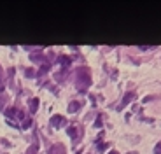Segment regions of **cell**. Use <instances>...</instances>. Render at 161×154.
Listing matches in <instances>:
<instances>
[{
    "label": "cell",
    "mask_w": 161,
    "mask_h": 154,
    "mask_svg": "<svg viewBox=\"0 0 161 154\" xmlns=\"http://www.w3.org/2000/svg\"><path fill=\"white\" fill-rule=\"evenodd\" d=\"M156 46H138V49L140 51H149V49H154Z\"/></svg>",
    "instance_id": "20"
},
{
    "label": "cell",
    "mask_w": 161,
    "mask_h": 154,
    "mask_svg": "<svg viewBox=\"0 0 161 154\" xmlns=\"http://www.w3.org/2000/svg\"><path fill=\"white\" fill-rule=\"evenodd\" d=\"M67 133H69V137L72 138L74 144H79L80 138L84 137V128L80 124H77V123H74V124L69 126V130H67Z\"/></svg>",
    "instance_id": "2"
},
{
    "label": "cell",
    "mask_w": 161,
    "mask_h": 154,
    "mask_svg": "<svg viewBox=\"0 0 161 154\" xmlns=\"http://www.w3.org/2000/svg\"><path fill=\"white\" fill-rule=\"evenodd\" d=\"M30 60L35 61V63H40V65L49 63V60L44 56V53H42V47H39V46H37L35 51H32V53H30Z\"/></svg>",
    "instance_id": "3"
},
{
    "label": "cell",
    "mask_w": 161,
    "mask_h": 154,
    "mask_svg": "<svg viewBox=\"0 0 161 154\" xmlns=\"http://www.w3.org/2000/svg\"><path fill=\"white\" fill-rule=\"evenodd\" d=\"M0 144H2L4 147H11V144H9V140H5V138H2V140H0Z\"/></svg>",
    "instance_id": "22"
},
{
    "label": "cell",
    "mask_w": 161,
    "mask_h": 154,
    "mask_svg": "<svg viewBox=\"0 0 161 154\" xmlns=\"http://www.w3.org/2000/svg\"><path fill=\"white\" fill-rule=\"evenodd\" d=\"M154 154H161V142L158 144L156 147H154Z\"/></svg>",
    "instance_id": "21"
},
{
    "label": "cell",
    "mask_w": 161,
    "mask_h": 154,
    "mask_svg": "<svg viewBox=\"0 0 161 154\" xmlns=\"http://www.w3.org/2000/svg\"><path fill=\"white\" fill-rule=\"evenodd\" d=\"M107 146H109V144H103V142H97V151H98V152H103V151L107 149Z\"/></svg>",
    "instance_id": "17"
},
{
    "label": "cell",
    "mask_w": 161,
    "mask_h": 154,
    "mask_svg": "<svg viewBox=\"0 0 161 154\" xmlns=\"http://www.w3.org/2000/svg\"><path fill=\"white\" fill-rule=\"evenodd\" d=\"M14 74H16V70H14V67H11L7 70V77L11 79V86H14Z\"/></svg>",
    "instance_id": "15"
},
{
    "label": "cell",
    "mask_w": 161,
    "mask_h": 154,
    "mask_svg": "<svg viewBox=\"0 0 161 154\" xmlns=\"http://www.w3.org/2000/svg\"><path fill=\"white\" fill-rule=\"evenodd\" d=\"M25 75L28 77V79H33V77H35V70H33V69H26V70H25Z\"/></svg>",
    "instance_id": "18"
},
{
    "label": "cell",
    "mask_w": 161,
    "mask_h": 154,
    "mask_svg": "<svg viewBox=\"0 0 161 154\" xmlns=\"http://www.w3.org/2000/svg\"><path fill=\"white\" fill-rule=\"evenodd\" d=\"M67 124V119L63 118V116H60V114H56V116H53L51 118V126L53 128H61V126H65Z\"/></svg>",
    "instance_id": "4"
},
{
    "label": "cell",
    "mask_w": 161,
    "mask_h": 154,
    "mask_svg": "<svg viewBox=\"0 0 161 154\" xmlns=\"http://www.w3.org/2000/svg\"><path fill=\"white\" fill-rule=\"evenodd\" d=\"M47 154H67V149H65L63 144H54V146L49 147Z\"/></svg>",
    "instance_id": "7"
},
{
    "label": "cell",
    "mask_w": 161,
    "mask_h": 154,
    "mask_svg": "<svg viewBox=\"0 0 161 154\" xmlns=\"http://www.w3.org/2000/svg\"><path fill=\"white\" fill-rule=\"evenodd\" d=\"M56 63H58V65H61V69H63V70H69L70 65H72V58H70V56H63V54H61V56H58Z\"/></svg>",
    "instance_id": "6"
},
{
    "label": "cell",
    "mask_w": 161,
    "mask_h": 154,
    "mask_svg": "<svg viewBox=\"0 0 161 154\" xmlns=\"http://www.w3.org/2000/svg\"><path fill=\"white\" fill-rule=\"evenodd\" d=\"M37 151H39V146H37V142H35L33 146H30V147H28L26 154H37Z\"/></svg>",
    "instance_id": "16"
},
{
    "label": "cell",
    "mask_w": 161,
    "mask_h": 154,
    "mask_svg": "<svg viewBox=\"0 0 161 154\" xmlns=\"http://www.w3.org/2000/svg\"><path fill=\"white\" fill-rule=\"evenodd\" d=\"M30 126H32V118H28V116H26V118L23 119V124H21V128H23V130H28Z\"/></svg>",
    "instance_id": "14"
},
{
    "label": "cell",
    "mask_w": 161,
    "mask_h": 154,
    "mask_svg": "<svg viewBox=\"0 0 161 154\" xmlns=\"http://www.w3.org/2000/svg\"><path fill=\"white\" fill-rule=\"evenodd\" d=\"M67 72H69V70H63V69H61L60 72H56L54 74V81L56 82H65L67 81Z\"/></svg>",
    "instance_id": "10"
},
{
    "label": "cell",
    "mask_w": 161,
    "mask_h": 154,
    "mask_svg": "<svg viewBox=\"0 0 161 154\" xmlns=\"http://www.w3.org/2000/svg\"><path fill=\"white\" fill-rule=\"evenodd\" d=\"M18 110H19V109H18V107H14V105H12V107H9V109H5V110H4V112H5V116H7V121H12V118L16 119V116H18Z\"/></svg>",
    "instance_id": "8"
},
{
    "label": "cell",
    "mask_w": 161,
    "mask_h": 154,
    "mask_svg": "<svg viewBox=\"0 0 161 154\" xmlns=\"http://www.w3.org/2000/svg\"><path fill=\"white\" fill-rule=\"evenodd\" d=\"M74 84L79 93H86V89L91 86V72L88 67H79L74 72Z\"/></svg>",
    "instance_id": "1"
},
{
    "label": "cell",
    "mask_w": 161,
    "mask_h": 154,
    "mask_svg": "<svg viewBox=\"0 0 161 154\" xmlns=\"http://www.w3.org/2000/svg\"><path fill=\"white\" fill-rule=\"evenodd\" d=\"M133 98H135V91H128V93H126L125 96H123V100H121V103L117 105V110H123V109H125V107L130 103V102L133 100Z\"/></svg>",
    "instance_id": "5"
},
{
    "label": "cell",
    "mask_w": 161,
    "mask_h": 154,
    "mask_svg": "<svg viewBox=\"0 0 161 154\" xmlns=\"http://www.w3.org/2000/svg\"><path fill=\"white\" fill-rule=\"evenodd\" d=\"M28 109H30V114H35L37 112V109H39V98H30Z\"/></svg>",
    "instance_id": "11"
},
{
    "label": "cell",
    "mask_w": 161,
    "mask_h": 154,
    "mask_svg": "<svg viewBox=\"0 0 161 154\" xmlns=\"http://www.w3.org/2000/svg\"><path fill=\"white\" fill-rule=\"evenodd\" d=\"M109 154H119V152H117V151H110Z\"/></svg>",
    "instance_id": "24"
},
{
    "label": "cell",
    "mask_w": 161,
    "mask_h": 154,
    "mask_svg": "<svg viewBox=\"0 0 161 154\" xmlns=\"http://www.w3.org/2000/svg\"><path fill=\"white\" fill-rule=\"evenodd\" d=\"M5 89V75H4V69L0 67V93H4Z\"/></svg>",
    "instance_id": "13"
},
{
    "label": "cell",
    "mask_w": 161,
    "mask_h": 154,
    "mask_svg": "<svg viewBox=\"0 0 161 154\" xmlns=\"http://www.w3.org/2000/svg\"><path fill=\"white\" fill-rule=\"evenodd\" d=\"M9 102V96L5 93H0V110H5V105Z\"/></svg>",
    "instance_id": "12"
},
{
    "label": "cell",
    "mask_w": 161,
    "mask_h": 154,
    "mask_svg": "<svg viewBox=\"0 0 161 154\" xmlns=\"http://www.w3.org/2000/svg\"><path fill=\"white\" fill-rule=\"evenodd\" d=\"M151 100H156V96H147V98H144V103H145V102H151Z\"/></svg>",
    "instance_id": "23"
},
{
    "label": "cell",
    "mask_w": 161,
    "mask_h": 154,
    "mask_svg": "<svg viewBox=\"0 0 161 154\" xmlns=\"http://www.w3.org/2000/svg\"><path fill=\"white\" fill-rule=\"evenodd\" d=\"M80 107H82V103H80V102H77V100H74V102H70V103H69V107H67V109H69L70 114H75Z\"/></svg>",
    "instance_id": "9"
},
{
    "label": "cell",
    "mask_w": 161,
    "mask_h": 154,
    "mask_svg": "<svg viewBox=\"0 0 161 154\" xmlns=\"http://www.w3.org/2000/svg\"><path fill=\"white\" fill-rule=\"evenodd\" d=\"M102 118H103V116H102V114H100V116H98V119H97V121H95V126H97V128H100V126L103 124V121H102Z\"/></svg>",
    "instance_id": "19"
}]
</instances>
